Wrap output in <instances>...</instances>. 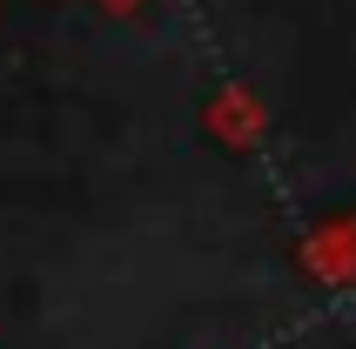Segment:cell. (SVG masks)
I'll return each mask as SVG.
<instances>
[{
	"mask_svg": "<svg viewBox=\"0 0 356 349\" xmlns=\"http://www.w3.org/2000/svg\"><path fill=\"white\" fill-rule=\"evenodd\" d=\"M202 128H209L222 148H256V141H262V128H269V115H262V101L249 95V88H222V95L209 101Z\"/></svg>",
	"mask_w": 356,
	"mask_h": 349,
	"instance_id": "cell-1",
	"label": "cell"
},
{
	"mask_svg": "<svg viewBox=\"0 0 356 349\" xmlns=\"http://www.w3.org/2000/svg\"><path fill=\"white\" fill-rule=\"evenodd\" d=\"M302 269L323 282H356V222H330L302 242Z\"/></svg>",
	"mask_w": 356,
	"mask_h": 349,
	"instance_id": "cell-2",
	"label": "cell"
},
{
	"mask_svg": "<svg viewBox=\"0 0 356 349\" xmlns=\"http://www.w3.org/2000/svg\"><path fill=\"white\" fill-rule=\"evenodd\" d=\"M95 7H108V14H141L148 0H95Z\"/></svg>",
	"mask_w": 356,
	"mask_h": 349,
	"instance_id": "cell-3",
	"label": "cell"
}]
</instances>
